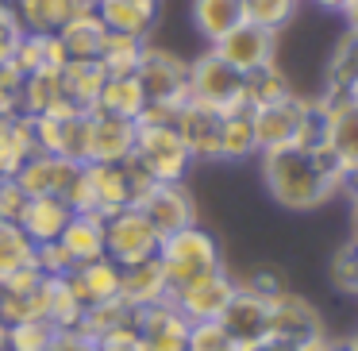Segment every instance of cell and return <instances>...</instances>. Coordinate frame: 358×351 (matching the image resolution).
Listing matches in <instances>:
<instances>
[{"label":"cell","mask_w":358,"mask_h":351,"mask_svg":"<svg viewBox=\"0 0 358 351\" xmlns=\"http://www.w3.org/2000/svg\"><path fill=\"white\" fill-rule=\"evenodd\" d=\"M81 174H85L81 163H70V158H58V155H31V158H24V166H20L16 174H12V181H16L27 197H58V201H66L78 212Z\"/></svg>","instance_id":"277c9868"},{"label":"cell","mask_w":358,"mask_h":351,"mask_svg":"<svg viewBox=\"0 0 358 351\" xmlns=\"http://www.w3.org/2000/svg\"><path fill=\"white\" fill-rule=\"evenodd\" d=\"M343 27H347V32H358V0H350V8L343 12Z\"/></svg>","instance_id":"b9f144b4"},{"label":"cell","mask_w":358,"mask_h":351,"mask_svg":"<svg viewBox=\"0 0 358 351\" xmlns=\"http://www.w3.org/2000/svg\"><path fill=\"white\" fill-rule=\"evenodd\" d=\"M12 12L24 35H58L73 20L66 0H12Z\"/></svg>","instance_id":"4316f807"},{"label":"cell","mask_w":358,"mask_h":351,"mask_svg":"<svg viewBox=\"0 0 358 351\" xmlns=\"http://www.w3.org/2000/svg\"><path fill=\"white\" fill-rule=\"evenodd\" d=\"M339 193L347 197V201H358V166H355V170H343V186H339Z\"/></svg>","instance_id":"60d3db41"},{"label":"cell","mask_w":358,"mask_h":351,"mask_svg":"<svg viewBox=\"0 0 358 351\" xmlns=\"http://www.w3.org/2000/svg\"><path fill=\"white\" fill-rule=\"evenodd\" d=\"M66 278H70L73 294H78V301L85 305V309L120 297V266L112 263V259H96V263H89V266H78V270L66 274Z\"/></svg>","instance_id":"d4e9b609"},{"label":"cell","mask_w":358,"mask_h":351,"mask_svg":"<svg viewBox=\"0 0 358 351\" xmlns=\"http://www.w3.org/2000/svg\"><path fill=\"white\" fill-rule=\"evenodd\" d=\"M158 266H162L170 289H178V286L196 282L201 274L220 270L224 266V251H220L216 235L204 232L201 224H193V228H181V232L166 235L158 243Z\"/></svg>","instance_id":"7a4b0ae2"},{"label":"cell","mask_w":358,"mask_h":351,"mask_svg":"<svg viewBox=\"0 0 358 351\" xmlns=\"http://www.w3.org/2000/svg\"><path fill=\"white\" fill-rule=\"evenodd\" d=\"M58 43L66 50V62H96L104 43V24L96 16H73L58 32Z\"/></svg>","instance_id":"f546056e"},{"label":"cell","mask_w":358,"mask_h":351,"mask_svg":"<svg viewBox=\"0 0 358 351\" xmlns=\"http://www.w3.org/2000/svg\"><path fill=\"white\" fill-rule=\"evenodd\" d=\"M189 328L193 324H189L185 312H181L170 297L150 305V309H139V320H135V332H139V340L147 351H185Z\"/></svg>","instance_id":"9a60e30c"},{"label":"cell","mask_w":358,"mask_h":351,"mask_svg":"<svg viewBox=\"0 0 358 351\" xmlns=\"http://www.w3.org/2000/svg\"><path fill=\"white\" fill-rule=\"evenodd\" d=\"M185 351H243V347L231 340V332H227L220 320H196V324L189 328Z\"/></svg>","instance_id":"e575fe53"},{"label":"cell","mask_w":358,"mask_h":351,"mask_svg":"<svg viewBox=\"0 0 358 351\" xmlns=\"http://www.w3.org/2000/svg\"><path fill=\"white\" fill-rule=\"evenodd\" d=\"M131 158L155 181H185L189 166H193V158H189V151L173 124H135Z\"/></svg>","instance_id":"3957f363"},{"label":"cell","mask_w":358,"mask_h":351,"mask_svg":"<svg viewBox=\"0 0 358 351\" xmlns=\"http://www.w3.org/2000/svg\"><path fill=\"white\" fill-rule=\"evenodd\" d=\"M143 50H147V39H131V35L104 32V43H101L96 62H101V70L108 74V78H116V74H135L139 70Z\"/></svg>","instance_id":"4dcf8cb0"},{"label":"cell","mask_w":358,"mask_h":351,"mask_svg":"<svg viewBox=\"0 0 358 351\" xmlns=\"http://www.w3.org/2000/svg\"><path fill=\"white\" fill-rule=\"evenodd\" d=\"M358 89V32L343 27L331 39L320 66V93H335V97H355Z\"/></svg>","instance_id":"e0dca14e"},{"label":"cell","mask_w":358,"mask_h":351,"mask_svg":"<svg viewBox=\"0 0 358 351\" xmlns=\"http://www.w3.org/2000/svg\"><path fill=\"white\" fill-rule=\"evenodd\" d=\"M327 336L331 332H327L324 317H320V309L308 297L285 289V294H278L270 301V340L285 343L293 351H308L316 343H324Z\"/></svg>","instance_id":"5b68a950"},{"label":"cell","mask_w":358,"mask_h":351,"mask_svg":"<svg viewBox=\"0 0 358 351\" xmlns=\"http://www.w3.org/2000/svg\"><path fill=\"white\" fill-rule=\"evenodd\" d=\"M96 351H147V347H143L135 328H120V332L101 336V340H96Z\"/></svg>","instance_id":"f35d334b"},{"label":"cell","mask_w":358,"mask_h":351,"mask_svg":"<svg viewBox=\"0 0 358 351\" xmlns=\"http://www.w3.org/2000/svg\"><path fill=\"white\" fill-rule=\"evenodd\" d=\"M135 78L147 93V104H155V109H181L189 101V62L178 58L173 50L147 47Z\"/></svg>","instance_id":"ba28073f"},{"label":"cell","mask_w":358,"mask_h":351,"mask_svg":"<svg viewBox=\"0 0 358 351\" xmlns=\"http://www.w3.org/2000/svg\"><path fill=\"white\" fill-rule=\"evenodd\" d=\"M70 216H73V209L66 201H58V197H27V205H24L16 224L35 247H47V243L62 240Z\"/></svg>","instance_id":"d6986e66"},{"label":"cell","mask_w":358,"mask_h":351,"mask_svg":"<svg viewBox=\"0 0 358 351\" xmlns=\"http://www.w3.org/2000/svg\"><path fill=\"white\" fill-rule=\"evenodd\" d=\"M58 78H62V93L73 109L93 112L96 101H101V89H104V78H108V74L101 70V62H66L62 70H58Z\"/></svg>","instance_id":"484cf974"},{"label":"cell","mask_w":358,"mask_h":351,"mask_svg":"<svg viewBox=\"0 0 358 351\" xmlns=\"http://www.w3.org/2000/svg\"><path fill=\"white\" fill-rule=\"evenodd\" d=\"M258 155V139H255V116L247 104L224 112V139H220V163H243V158Z\"/></svg>","instance_id":"83f0119b"},{"label":"cell","mask_w":358,"mask_h":351,"mask_svg":"<svg viewBox=\"0 0 358 351\" xmlns=\"http://www.w3.org/2000/svg\"><path fill=\"white\" fill-rule=\"evenodd\" d=\"M350 240H358V201H350Z\"/></svg>","instance_id":"ee69618b"},{"label":"cell","mask_w":358,"mask_h":351,"mask_svg":"<svg viewBox=\"0 0 358 351\" xmlns=\"http://www.w3.org/2000/svg\"><path fill=\"white\" fill-rule=\"evenodd\" d=\"M93 112H104V116H120L139 124V116L147 112V93H143L139 78L135 74H116V78H104L101 101H96Z\"/></svg>","instance_id":"cb8c5ba5"},{"label":"cell","mask_w":358,"mask_h":351,"mask_svg":"<svg viewBox=\"0 0 358 351\" xmlns=\"http://www.w3.org/2000/svg\"><path fill=\"white\" fill-rule=\"evenodd\" d=\"M58 247L70 259L73 270L104 259V220L96 216V212H73L66 232H62V240H58Z\"/></svg>","instance_id":"44dd1931"},{"label":"cell","mask_w":358,"mask_h":351,"mask_svg":"<svg viewBox=\"0 0 358 351\" xmlns=\"http://www.w3.org/2000/svg\"><path fill=\"white\" fill-rule=\"evenodd\" d=\"M135 151V124L104 112H89V155L85 163H127Z\"/></svg>","instance_id":"ac0fdd59"},{"label":"cell","mask_w":358,"mask_h":351,"mask_svg":"<svg viewBox=\"0 0 358 351\" xmlns=\"http://www.w3.org/2000/svg\"><path fill=\"white\" fill-rule=\"evenodd\" d=\"M189 101L216 112H231L243 104V74L231 70L216 50H204L189 62Z\"/></svg>","instance_id":"52a82bcc"},{"label":"cell","mask_w":358,"mask_h":351,"mask_svg":"<svg viewBox=\"0 0 358 351\" xmlns=\"http://www.w3.org/2000/svg\"><path fill=\"white\" fill-rule=\"evenodd\" d=\"M96 20L104 32L147 39L158 24V0H96Z\"/></svg>","instance_id":"ffe728a7"},{"label":"cell","mask_w":358,"mask_h":351,"mask_svg":"<svg viewBox=\"0 0 358 351\" xmlns=\"http://www.w3.org/2000/svg\"><path fill=\"white\" fill-rule=\"evenodd\" d=\"M0 351H8V320L0 317Z\"/></svg>","instance_id":"f6af8a7d"},{"label":"cell","mask_w":358,"mask_h":351,"mask_svg":"<svg viewBox=\"0 0 358 351\" xmlns=\"http://www.w3.org/2000/svg\"><path fill=\"white\" fill-rule=\"evenodd\" d=\"M35 243L20 232V224H0V282L35 266Z\"/></svg>","instance_id":"1f68e13d"},{"label":"cell","mask_w":358,"mask_h":351,"mask_svg":"<svg viewBox=\"0 0 358 351\" xmlns=\"http://www.w3.org/2000/svg\"><path fill=\"white\" fill-rule=\"evenodd\" d=\"M243 351H293V347H285V343H278V340H262V343H255V347H243Z\"/></svg>","instance_id":"7bdbcfd3"},{"label":"cell","mask_w":358,"mask_h":351,"mask_svg":"<svg viewBox=\"0 0 358 351\" xmlns=\"http://www.w3.org/2000/svg\"><path fill=\"white\" fill-rule=\"evenodd\" d=\"M189 20H193L196 35L208 47H216L227 32H235L247 20V4L243 0H193L189 4Z\"/></svg>","instance_id":"603a6c76"},{"label":"cell","mask_w":358,"mask_h":351,"mask_svg":"<svg viewBox=\"0 0 358 351\" xmlns=\"http://www.w3.org/2000/svg\"><path fill=\"white\" fill-rule=\"evenodd\" d=\"M304 4H312V8L324 12V16H339V20H343V12L350 8V0H304Z\"/></svg>","instance_id":"ab89813d"},{"label":"cell","mask_w":358,"mask_h":351,"mask_svg":"<svg viewBox=\"0 0 358 351\" xmlns=\"http://www.w3.org/2000/svg\"><path fill=\"white\" fill-rule=\"evenodd\" d=\"M278 47H281V35L278 32L243 20V24L235 27V32H227L212 50H216L231 70H239L243 78H247V74L262 70V66H270V62H278Z\"/></svg>","instance_id":"9c48e42d"},{"label":"cell","mask_w":358,"mask_h":351,"mask_svg":"<svg viewBox=\"0 0 358 351\" xmlns=\"http://www.w3.org/2000/svg\"><path fill=\"white\" fill-rule=\"evenodd\" d=\"M327 282L343 297H358V240H347L327 259Z\"/></svg>","instance_id":"d6a6232c"},{"label":"cell","mask_w":358,"mask_h":351,"mask_svg":"<svg viewBox=\"0 0 358 351\" xmlns=\"http://www.w3.org/2000/svg\"><path fill=\"white\" fill-rule=\"evenodd\" d=\"M47 351H96V340L85 328H55Z\"/></svg>","instance_id":"74e56055"},{"label":"cell","mask_w":358,"mask_h":351,"mask_svg":"<svg viewBox=\"0 0 358 351\" xmlns=\"http://www.w3.org/2000/svg\"><path fill=\"white\" fill-rule=\"evenodd\" d=\"M120 297H124L131 309H150V305L166 301L170 297V282H166L158 259L135 266H120Z\"/></svg>","instance_id":"7402d4cb"},{"label":"cell","mask_w":358,"mask_h":351,"mask_svg":"<svg viewBox=\"0 0 358 351\" xmlns=\"http://www.w3.org/2000/svg\"><path fill=\"white\" fill-rule=\"evenodd\" d=\"M158 243H162V235L139 209H120L104 216V259H112L116 266L158 259Z\"/></svg>","instance_id":"8992f818"},{"label":"cell","mask_w":358,"mask_h":351,"mask_svg":"<svg viewBox=\"0 0 358 351\" xmlns=\"http://www.w3.org/2000/svg\"><path fill=\"white\" fill-rule=\"evenodd\" d=\"M355 104H358V89H355Z\"/></svg>","instance_id":"bcb514c9"},{"label":"cell","mask_w":358,"mask_h":351,"mask_svg":"<svg viewBox=\"0 0 358 351\" xmlns=\"http://www.w3.org/2000/svg\"><path fill=\"white\" fill-rule=\"evenodd\" d=\"M327 109V139L324 147L339 158L343 170L358 166V104L355 97H335V93H312Z\"/></svg>","instance_id":"5bb4252c"},{"label":"cell","mask_w":358,"mask_h":351,"mask_svg":"<svg viewBox=\"0 0 358 351\" xmlns=\"http://www.w3.org/2000/svg\"><path fill=\"white\" fill-rule=\"evenodd\" d=\"M289 93H296V89H293V81H289L281 62H270V66H262V70L243 78V104L247 109H266L273 101H285Z\"/></svg>","instance_id":"f1b7e54d"},{"label":"cell","mask_w":358,"mask_h":351,"mask_svg":"<svg viewBox=\"0 0 358 351\" xmlns=\"http://www.w3.org/2000/svg\"><path fill=\"white\" fill-rule=\"evenodd\" d=\"M243 4H247L250 24H262V27H270V32L281 35L296 20V12H301L304 0H243Z\"/></svg>","instance_id":"836d02e7"},{"label":"cell","mask_w":358,"mask_h":351,"mask_svg":"<svg viewBox=\"0 0 358 351\" xmlns=\"http://www.w3.org/2000/svg\"><path fill=\"white\" fill-rule=\"evenodd\" d=\"M304 109H308V97L304 93H289L285 101H273L266 109H250L258 155L281 151V147H296V135H301V124H304Z\"/></svg>","instance_id":"8fae6325"},{"label":"cell","mask_w":358,"mask_h":351,"mask_svg":"<svg viewBox=\"0 0 358 351\" xmlns=\"http://www.w3.org/2000/svg\"><path fill=\"white\" fill-rule=\"evenodd\" d=\"M220 324L231 332V340L239 343V347H255V343L270 340V301L239 286L235 297L227 301Z\"/></svg>","instance_id":"2e32d148"},{"label":"cell","mask_w":358,"mask_h":351,"mask_svg":"<svg viewBox=\"0 0 358 351\" xmlns=\"http://www.w3.org/2000/svg\"><path fill=\"white\" fill-rule=\"evenodd\" d=\"M173 128H178V135H181V143H185V151H189V158H193V163H220L224 112L185 101V104L178 109Z\"/></svg>","instance_id":"4fadbf2b"},{"label":"cell","mask_w":358,"mask_h":351,"mask_svg":"<svg viewBox=\"0 0 358 351\" xmlns=\"http://www.w3.org/2000/svg\"><path fill=\"white\" fill-rule=\"evenodd\" d=\"M24 205H27V193L16 186V181L12 178L0 181V224H16L20 212H24Z\"/></svg>","instance_id":"8d00e7d4"},{"label":"cell","mask_w":358,"mask_h":351,"mask_svg":"<svg viewBox=\"0 0 358 351\" xmlns=\"http://www.w3.org/2000/svg\"><path fill=\"white\" fill-rule=\"evenodd\" d=\"M135 209L155 224V232L162 235V240L173 232H181V228L196 224V205H193V197H189L185 181H158Z\"/></svg>","instance_id":"7c38bea8"},{"label":"cell","mask_w":358,"mask_h":351,"mask_svg":"<svg viewBox=\"0 0 358 351\" xmlns=\"http://www.w3.org/2000/svg\"><path fill=\"white\" fill-rule=\"evenodd\" d=\"M55 324L47 320H24V324H8V351H47Z\"/></svg>","instance_id":"d590c367"},{"label":"cell","mask_w":358,"mask_h":351,"mask_svg":"<svg viewBox=\"0 0 358 351\" xmlns=\"http://www.w3.org/2000/svg\"><path fill=\"white\" fill-rule=\"evenodd\" d=\"M235 289H239V278H231L227 266H220V270H212V274H201V278L189 282V286L170 289V301L185 312L189 324H196V320H220L227 309V301L235 297Z\"/></svg>","instance_id":"30bf717a"},{"label":"cell","mask_w":358,"mask_h":351,"mask_svg":"<svg viewBox=\"0 0 358 351\" xmlns=\"http://www.w3.org/2000/svg\"><path fill=\"white\" fill-rule=\"evenodd\" d=\"M262 163V181L273 205L289 212H316L339 193L343 166L327 147L304 151V147H281L258 155Z\"/></svg>","instance_id":"6da1fadb"}]
</instances>
